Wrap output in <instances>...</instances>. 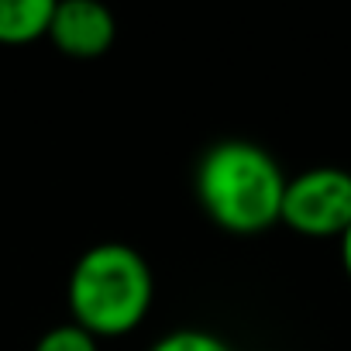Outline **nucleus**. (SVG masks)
I'll return each mask as SVG.
<instances>
[{
	"instance_id": "obj_4",
	"label": "nucleus",
	"mask_w": 351,
	"mask_h": 351,
	"mask_svg": "<svg viewBox=\"0 0 351 351\" xmlns=\"http://www.w3.org/2000/svg\"><path fill=\"white\" fill-rule=\"evenodd\" d=\"M114 14L90 0H62L52 11L49 38L69 59H97L114 45Z\"/></svg>"
},
{
	"instance_id": "obj_7",
	"label": "nucleus",
	"mask_w": 351,
	"mask_h": 351,
	"mask_svg": "<svg viewBox=\"0 0 351 351\" xmlns=\"http://www.w3.org/2000/svg\"><path fill=\"white\" fill-rule=\"evenodd\" d=\"M35 351H100V344H97L93 334H86L83 327H76V324L69 320V324L49 327V330L35 341Z\"/></svg>"
},
{
	"instance_id": "obj_2",
	"label": "nucleus",
	"mask_w": 351,
	"mask_h": 351,
	"mask_svg": "<svg viewBox=\"0 0 351 351\" xmlns=\"http://www.w3.org/2000/svg\"><path fill=\"white\" fill-rule=\"evenodd\" d=\"M155 296V279L145 255L121 241H104L86 248L66 282V303L73 324L86 334L124 337L131 334Z\"/></svg>"
},
{
	"instance_id": "obj_8",
	"label": "nucleus",
	"mask_w": 351,
	"mask_h": 351,
	"mask_svg": "<svg viewBox=\"0 0 351 351\" xmlns=\"http://www.w3.org/2000/svg\"><path fill=\"white\" fill-rule=\"evenodd\" d=\"M341 265H344V276L351 279V224H348V231L341 234Z\"/></svg>"
},
{
	"instance_id": "obj_6",
	"label": "nucleus",
	"mask_w": 351,
	"mask_h": 351,
	"mask_svg": "<svg viewBox=\"0 0 351 351\" xmlns=\"http://www.w3.org/2000/svg\"><path fill=\"white\" fill-rule=\"evenodd\" d=\"M148 351H234L224 337L200 330V327H176L165 337H158Z\"/></svg>"
},
{
	"instance_id": "obj_5",
	"label": "nucleus",
	"mask_w": 351,
	"mask_h": 351,
	"mask_svg": "<svg viewBox=\"0 0 351 351\" xmlns=\"http://www.w3.org/2000/svg\"><path fill=\"white\" fill-rule=\"evenodd\" d=\"M52 0H0V45H28L49 35Z\"/></svg>"
},
{
	"instance_id": "obj_3",
	"label": "nucleus",
	"mask_w": 351,
	"mask_h": 351,
	"mask_svg": "<svg viewBox=\"0 0 351 351\" xmlns=\"http://www.w3.org/2000/svg\"><path fill=\"white\" fill-rule=\"evenodd\" d=\"M279 224L306 238H341L351 224V172L313 165L286 180Z\"/></svg>"
},
{
	"instance_id": "obj_1",
	"label": "nucleus",
	"mask_w": 351,
	"mask_h": 351,
	"mask_svg": "<svg viewBox=\"0 0 351 351\" xmlns=\"http://www.w3.org/2000/svg\"><path fill=\"white\" fill-rule=\"evenodd\" d=\"M197 200L231 234H262L279 224L286 172L272 152L248 138H224L197 162Z\"/></svg>"
}]
</instances>
